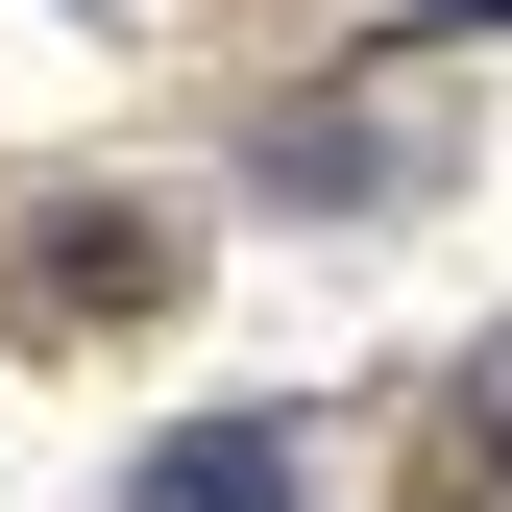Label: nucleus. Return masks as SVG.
Here are the masks:
<instances>
[{
  "label": "nucleus",
  "mask_w": 512,
  "mask_h": 512,
  "mask_svg": "<svg viewBox=\"0 0 512 512\" xmlns=\"http://www.w3.org/2000/svg\"><path fill=\"white\" fill-rule=\"evenodd\" d=\"M122 512H293V439H269V415H196V439H147Z\"/></svg>",
  "instance_id": "nucleus-1"
},
{
  "label": "nucleus",
  "mask_w": 512,
  "mask_h": 512,
  "mask_svg": "<svg viewBox=\"0 0 512 512\" xmlns=\"http://www.w3.org/2000/svg\"><path fill=\"white\" fill-rule=\"evenodd\" d=\"M488 488H512V391H488Z\"/></svg>",
  "instance_id": "nucleus-2"
}]
</instances>
